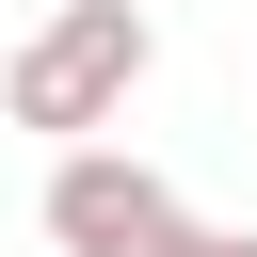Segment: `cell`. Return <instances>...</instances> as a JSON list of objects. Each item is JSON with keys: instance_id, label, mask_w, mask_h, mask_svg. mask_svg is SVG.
<instances>
[{"instance_id": "1", "label": "cell", "mask_w": 257, "mask_h": 257, "mask_svg": "<svg viewBox=\"0 0 257 257\" xmlns=\"http://www.w3.org/2000/svg\"><path fill=\"white\" fill-rule=\"evenodd\" d=\"M145 64H161V16H145V0H64V16L0 64V112L48 128V145H96V128L145 96Z\"/></svg>"}, {"instance_id": "2", "label": "cell", "mask_w": 257, "mask_h": 257, "mask_svg": "<svg viewBox=\"0 0 257 257\" xmlns=\"http://www.w3.org/2000/svg\"><path fill=\"white\" fill-rule=\"evenodd\" d=\"M193 209H177V177L161 161H128V145H64L48 161V241L64 257H161Z\"/></svg>"}, {"instance_id": "3", "label": "cell", "mask_w": 257, "mask_h": 257, "mask_svg": "<svg viewBox=\"0 0 257 257\" xmlns=\"http://www.w3.org/2000/svg\"><path fill=\"white\" fill-rule=\"evenodd\" d=\"M161 257H257V225H177Z\"/></svg>"}]
</instances>
